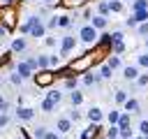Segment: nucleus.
I'll return each mask as SVG.
<instances>
[{
    "mask_svg": "<svg viewBox=\"0 0 148 139\" xmlns=\"http://www.w3.org/2000/svg\"><path fill=\"white\" fill-rule=\"evenodd\" d=\"M97 32H99V30H97L92 23H88V25H83V28L79 30V39H81L83 44H95V42H97V37H99Z\"/></svg>",
    "mask_w": 148,
    "mask_h": 139,
    "instance_id": "obj_1",
    "label": "nucleus"
},
{
    "mask_svg": "<svg viewBox=\"0 0 148 139\" xmlns=\"http://www.w3.org/2000/svg\"><path fill=\"white\" fill-rule=\"evenodd\" d=\"M28 19H30V32H28V35L35 37V39H37V37H44V35H46V23H44L39 16H28Z\"/></svg>",
    "mask_w": 148,
    "mask_h": 139,
    "instance_id": "obj_2",
    "label": "nucleus"
},
{
    "mask_svg": "<svg viewBox=\"0 0 148 139\" xmlns=\"http://www.w3.org/2000/svg\"><path fill=\"white\" fill-rule=\"evenodd\" d=\"M74 46H76V37L74 35H65L60 39V56H69Z\"/></svg>",
    "mask_w": 148,
    "mask_h": 139,
    "instance_id": "obj_3",
    "label": "nucleus"
},
{
    "mask_svg": "<svg viewBox=\"0 0 148 139\" xmlns=\"http://www.w3.org/2000/svg\"><path fill=\"white\" fill-rule=\"evenodd\" d=\"M16 74H18L21 79H30V76H32V67H30V63H28V60L18 63V65H16Z\"/></svg>",
    "mask_w": 148,
    "mask_h": 139,
    "instance_id": "obj_4",
    "label": "nucleus"
},
{
    "mask_svg": "<svg viewBox=\"0 0 148 139\" xmlns=\"http://www.w3.org/2000/svg\"><path fill=\"white\" fill-rule=\"evenodd\" d=\"M86 118H88L90 123H102L104 114H102V109H99V107H90V109L86 111Z\"/></svg>",
    "mask_w": 148,
    "mask_h": 139,
    "instance_id": "obj_5",
    "label": "nucleus"
},
{
    "mask_svg": "<svg viewBox=\"0 0 148 139\" xmlns=\"http://www.w3.org/2000/svg\"><path fill=\"white\" fill-rule=\"evenodd\" d=\"M56 130H58L60 134H67V132L72 130V118H69V116H65V118H58V120H56Z\"/></svg>",
    "mask_w": 148,
    "mask_h": 139,
    "instance_id": "obj_6",
    "label": "nucleus"
},
{
    "mask_svg": "<svg viewBox=\"0 0 148 139\" xmlns=\"http://www.w3.org/2000/svg\"><path fill=\"white\" fill-rule=\"evenodd\" d=\"M123 76H125L127 81H136V79H139V67H136V65H127V67H123Z\"/></svg>",
    "mask_w": 148,
    "mask_h": 139,
    "instance_id": "obj_7",
    "label": "nucleus"
},
{
    "mask_svg": "<svg viewBox=\"0 0 148 139\" xmlns=\"http://www.w3.org/2000/svg\"><path fill=\"white\" fill-rule=\"evenodd\" d=\"M16 118H18V120H32V118H35V111H32L30 107H18V109H16Z\"/></svg>",
    "mask_w": 148,
    "mask_h": 139,
    "instance_id": "obj_8",
    "label": "nucleus"
},
{
    "mask_svg": "<svg viewBox=\"0 0 148 139\" xmlns=\"http://www.w3.org/2000/svg\"><path fill=\"white\" fill-rule=\"evenodd\" d=\"M28 49V42H25V37H16L14 42H12V51L14 53H23Z\"/></svg>",
    "mask_w": 148,
    "mask_h": 139,
    "instance_id": "obj_9",
    "label": "nucleus"
},
{
    "mask_svg": "<svg viewBox=\"0 0 148 139\" xmlns=\"http://www.w3.org/2000/svg\"><path fill=\"white\" fill-rule=\"evenodd\" d=\"M97 132H99V123H90V125L83 130L81 139H92V137H97Z\"/></svg>",
    "mask_w": 148,
    "mask_h": 139,
    "instance_id": "obj_10",
    "label": "nucleus"
},
{
    "mask_svg": "<svg viewBox=\"0 0 148 139\" xmlns=\"http://www.w3.org/2000/svg\"><path fill=\"white\" fill-rule=\"evenodd\" d=\"M90 60H92V56H86V58H81V60L72 63V70H76V72H83V70L90 65Z\"/></svg>",
    "mask_w": 148,
    "mask_h": 139,
    "instance_id": "obj_11",
    "label": "nucleus"
},
{
    "mask_svg": "<svg viewBox=\"0 0 148 139\" xmlns=\"http://www.w3.org/2000/svg\"><path fill=\"white\" fill-rule=\"evenodd\" d=\"M90 23H92L97 30H104V28H106V16H102V14H95V16L90 19Z\"/></svg>",
    "mask_w": 148,
    "mask_h": 139,
    "instance_id": "obj_12",
    "label": "nucleus"
},
{
    "mask_svg": "<svg viewBox=\"0 0 148 139\" xmlns=\"http://www.w3.org/2000/svg\"><path fill=\"white\" fill-rule=\"evenodd\" d=\"M123 107H125L127 114H136V111H139V102H136L134 97H127V102H125Z\"/></svg>",
    "mask_w": 148,
    "mask_h": 139,
    "instance_id": "obj_13",
    "label": "nucleus"
},
{
    "mask_svg": "<svg viewBox=\"0 0 148 139\" xmlns=\"http://www.w3.org/2000/svg\"><path fill=\"white\" fill-rule=\"evenodd\" d=\"M69 102H72V107H79V104L83 102V93H81V90H72V93H69Z\"/></svg>",
    "mask_w": 148,
    "mask_h": 139,
    "instance_id": "obj_14",
    "label": "nucleus"
},
{
    "mask_svg": "<svg viewBox=\"0 0 148 139\" xmlns=\"http://www.w3.org/2000/svg\"><path fill=\"white\" fill-rule=\"evenodd\" d=\"M97 81H99L97 74H92V72H86V74H83V86H95Z\"/></svg>",
    "mask_w": 148,
    "mask_h": 139,
    "instance_id": "obj_15",
    "label": "nucleus"
},
{
    "mask_svg": "<svg viewBox=\"0 0 148 139\" xmlns=\"http://www.w3.org/2000/svg\"><path fill=\"white\" fill-rule=\"evenodd\" d=\"M46 97H49L51 102H56V104H58V102L62 100V90H58V88H51V90L46 93Z\"/></svg>",
    "mask_w": 148,
    "mask_h": 139,
    "instance_id": "obj_16",
    "label": "nucleus"
},
{
    "mask_svg": "<svg viewBox=\"0 0 148 139\" xmlns=\"http://www.w3.org/2000/svg\"><path fill=\"white\" fill-rule=\"evenodd\" d=\"M74 21H72V16H67V14H60L58 16V28H69Z\"/></svg>",
    "mask_w": 148,
    "mask_h": 139,
    "instance_id": "obj_17",
    "label": "nucleus"
},
{
    "mask_svg": "<svg viewBox=\"0 0 148 139\" xmlns=\"http://www.w3.org/2000/svg\"><path fill=\"white\" fill-rule=\"evenodd\" d=\"M51 81H53V74H49V72H42V74L37 76V83H39V86H49Z\"/></svg>",
    "mask_w": 148,
    "mask_h": 139,
    "instance_id": "obj_18",
    "label": "nucleus"
},
{
    "mask_svg": "<svg viewBox=\"0 0 148 139\" xmlns=\"http://www.w3.org/2000/svg\"><path fill=\"white\" fill-rule=\"evenodd\" d=\"M106 139H120V127H118V125H109Z\"/></svg>",
    "mask_w": 148,
    "mask_h": 139,
    "instance_id": "obj_19",
    "label": "nucleus"
},
{
    "mask_svg": "<svg viewBox=\"0 0 148 139\" xmlns=\"http://www.w3.org/2000/svg\"><path fill=\"white\" fill-rule=\"evenodd\" d=\"M46 67H51V65H49V56L39 53V56H37V70H46Z\"/></svg>",
    "mask_w": 148,
    "mask_h": 139,
    "instance_id": "obj_20",
    "label": "nucleus"
},
{
    "mask_svg": "<svg viewBox=\"0 0 148 139\" xmlns=\"http://www.w3.org/2000/svg\"><path fill=\"white\" fill-rule=\"evenodd\" d=\"M132 16L136 19V23H146V21H148V9H141V12H132Z\"/></svg>",
    "mask_w": 148,
    "mask_h": 139,
    "instance_id": "obj_21",
    "label": "nucleus"
},
{
    "mask_svg": "<svg viewBox=\"0 0 148 139\" xmlns=\"http://www.w3.org/2000/svg\"><path fill=\"white\" fill-rule=\"evenodd\" d=\"M106 120H109V125H118V120H120V111H109V114H106Z\"/></svg>",
    "mask_w": 148,
    "mask_h": 139,
    "instance_id": "obj_22",
    "label": "nucleus"
},
{
    "mask_svg": "<svg viewBox=\"0 0 148 139\" xmlns=\"http://www.w3.org/2000/svg\"><path fill=\"white\" fill-rule=\"evenodd\" d=\"M109 9H111V12H116V14H118V12H123V0H109Z\"/></svg>",
    "mask_w": 148,
    "mask_h": 139,
    "instance_id": "obj_23",
    "label": "nucleus"
},
{
    "mask_svg": "<svg viewBox=\"0 0 148 139\" xmlns=\"http://www.w3.org/2000/svg\"><path fill=\"white\" fill-rule=\"evenodd\" d=\"M111 72H113V70H111V67H109L106 63H104V65L99 67V76H102V79H111Z\"/></svg>",
    "mask_w": 148,
    "mask_h": 139,
    "instance_id": "obj_24",
    "label": "nucleus"
},
{
    "mask_svg": "<svg viewBox=\"0 0 148 139\" xmlns=\"http://www.w3.org/2000/svg\"><path fill=\"white\" fill-rule=\"evenodd\" d=\"M113 100H116L118 104H125V102H127V93H125V90H116V95H113Z\"/></svg>",
    "mask_w": 148,
    "mask_h": 139,
    "instance_id": "obj_25",
    "label": "nucleus"
},
{
    "mask_svg": "<svg viewBox=\"0 0 148 139\" xmlns=\"http://www.w3.org/2000/svg\"><path fill=\"white\" fill-rule=\"evenodd\" d=\"M56 109V102H51L49 97H44L42 100V111H53Z\"/></svg>",
    "mask_w": 148,
    "mask_h": 139,
    "instance_id": "obj_26",
    "label": "nucleus"
},
{
    "mask_svg": "<svg viewBox=\"0 0 148 139\" xmlns=\"http://www.w3.org/2000/svg\"><path fill=\"white\" fill-rule=\"evenodd\" d=\"M130 116H132V114H127V111H125V114H120V120H118V127H130Z\"/></svg>",
    "mask_w": 148,
    "mask_h": 139,
    "instance_id": "obj_27",
    "label": "nucleus"
},
{
    "mask_svg": "<svg viewBox=\"0 0 148 139\" xmlns=\"http://www.w3.org/2000/svg\"><path fill=\"white\" fill-rule=\"evenodd\" d=\"M46 132H49V130H46L44 125H39L37 130H32V137H35V139H44V137H46Z\"/></svg>",
    "mask_w": 148,
    "mask_h": 139,
    "instance_id": "obj_28",
    "label": "nucleus"
},
{
    "mask_svg": "<svg viewBox=\"0 0 148 139\" xmlns=\"http://www.w3.org/2000/svg\"><path fill=\"white\" fill-rule=\"evenodd\" d=\"M132 9H134V12H141V9H148V0H134V5H132Z\"/></svg>",
    "mask_w": 148,
    "mask_h": 139,
    "instance_id": "obj_29",
    "label": "nucleus"
},
{
    "mask_svg": "<svg viewBox=\"0 0 148 139\" xmlns=\"http://www.w3.org/2000/svg\"><path fill=\"white\" fill-rule=\"evenodd\" d=\"M106 65H109V67H111V70H118V67H120V56H111V58H109V63H106Z\"/></svg>",
    "mask_w": 148,
    "mask_h": 139,
    "instance_id": "obj_30",
    "label": "nucleus"
},
{
    "mask_svg": "<svg viewBox=\"0 0 148 139\" xmlns=\"http://www.w3.org/2000/svg\"><path fill=\"white\" fill-rule=\"evenodd\" d=\"M111 9H109V2H99L97 5V14H102V16H106Z\"/></svg>",
    "mask_w": 148,
    "mask_h": 139,
    "instance_id": "obj_31",
    "label": "nucleus"
},
{
    "mask_svg": "<svg viewBox=\"0 0 148 139\" xmlns=\"http://www.w3.org/2000/svg\"><path fill=\"white\" fill-rule=\"evenodd\" d=\"M132 127H120V139H132Z\"/></svg>",
    "mask_w": 148,
    "mask_h": 139,
    "instance_id": "obj_32",
    "label": "nucleus"
},
{
    "mask_svg": "<svg viewBox=\"0 0 148 139\" xmlns=\"http://www.w3.org/2000/svg\"><path fill=\"white\" fill-rule=\"evenodd\" d=\"M139 132H141L143 137H148V118H143V120L139 123Z\"/></svg>",
    "mask_w": 148,
    "mask_h": 139,
    "instance_id": "obj_33",
    "label": "nucleus"
},
{
    "mask_svg": "<svg viewBox=\"0 0 148 139\" xmlns=\"http://www.w3.org/2000/svg\"><path fill=\"white\" fill-rule=\"evenodd\" d=\"M111 49H113V53L118 56V53H123V51H125V44H123V42H116V44H111Z\"/></svg>",
    "mask_w": 148,
    "mask_h": 139,
    "instance_id": "obj_34",
    "label": "nucleus"
},
{
    "mask_svg": "<svg viewBox=\"0 0 148 139\" xmlns=\"http://www.w3.org/2000/svg\"><path fill=\"white\" fill-rule=\"evenodd\" d=\"M69 118H72V123H76V120L81 118V111H76V107H72V111H69Z\"/></svg>",
    "mask_w": 148,
    "mask_h": 139,
    "instance_id": "obj_35",
    "label": "nucleus"
},
{
    "mask_svg": "<svg viewBox=\"0 0 148 139\" xmlns=\"http://www.w3.org/2000/svg\"><path fill=\"white\" fill-rule=\"evenodd\" d=\"M9 120H12V118H9V114H0V127H7V125H9Z\"/></svg>",
    "mask_w": 148,
    "mask_h": 139,
    "instance_id": "obj_36",
    "label": "nucleus"
},
{
    "mask_svg": "<svg viewBox=\"0 0 148 139\" xmlns=\"http://www.w3.org/2000/svg\"><path fill=\"white\" fill-rule=\"evenodd\" d=\"M123 37H125V35H123L120 30H116V32H111V39H113V44H116V42H123Z\"/></svg>",
    "mask_w": 148,
    "mask_h": 139,
    "instance_id": "obj_37",
    "label": "nucleus"
},
{
    "mask_svg": "<svg viewBox=\"0 0 148 139\" xmlns=\"http://www.w3.org/2000/svg\"><path fill=\"white\" fill-rule=\"evenodd\" d=\"M49 65H51V67H58V65H60V58H58L56 53H53V56H49Z\"/></svg>",
    "mask_w": 148,
    "mask_h": 139,
    "instance_id": "obj_38",
    "label": "nucleus"
},
{
    "mask_svg": "<svg viewBox=\"0 0 148 139\" xmlns=\"http://www.w3.org/2000/svg\"><path fill=\"white\" fill-rule=\"evenodd\" d=\"M136 86H148V74H139V79H136Z\"/></svg>",
    "mask_w": 148,
    "mask_h": 139,
    "instance_id": "obj_39",
    "label": "nucleus"
},
{
    "mask_svg": "<svg viewBox=\"0 0 148 139\" xmlns=\"http://www.w3.org/2000/svg\"><path fill=\"white\" fill-rule=\"evenodd\" d=\"M139 67H148V53H141L139 56Z\"/></svg>",
    "mask_w": 148,
    "mask_h": 139,
    "instance_id": "obj_40",
    "label": "nucleus"
},
{
    "mask_svg": "<svg viewBox=\"0 0 148 139\" xmlns=\"http://www.w3.org/2000/svg\"><path fill=\"white\" fill-rule=\"evenodd\" d=\"M44 139H60V132H58V130H49Z\"/></svg>",
    "mask_w": 148,
    "mask_h": 139,
    "instance_id": "obj_41",
    "label": "nucleus"
},
{
    "mask_svg": "<svg viewBox=\"0 0 148 139\" xmlns=\"http://www.w3.org/2000/svg\"><path fill=\"white\" fill-rule=\"evenodd\" d=\"M7 109H9V104H7V100L0 95V114H7Z\"/></svg>",
    "mask_w": 148,
    "mask_h": 139,
    "instance_id": "obj_42",
    "label": "nucleus"
},
{
    "mask_svg": "<svg viewBox=\"0 0 148 139\" xmlns=\"http://www.w3.org/2000/svg\"><path fill=\"white\" fill-rule=\"evenodd\" d=\"M139 35H148V21L146 23H139Z\"/></svg>",
    "mask_w": 148,
    "mask_h": 139,
    "instance_id": "obj_43",
    "label": "nucleus"
},
{
    "mask_svg": "<svg viewBox=\"0 0 148 139\" xmlns=\"http://www.w3.org/2000/svg\"><path fill=\"white\" fill-rule=\"evenodd\" d=\"M125 25H127V28H134V25H139V23H136V19H134V16H130V19L125 21Z\"/></svg>",
    "mask_w": 148,
    "mask_h": 139,
    "instance_id": "obj_44",
    "label": "nucleus"
},
{
    "mask_svg": "<svg viewBox=\"0 0 148 139\" xmlns=\"http://www.w3.org/2000/svg\"><path fill=\"white\" fill-rule=\"evenodd\" d=\"M21 81H23V79H21V76H18V74H16V72H14V74H12V83H16V86H18V83H21Z\"/></svg>",
    "mask_w": 148,
    "mask_h": 139,
    "instance_id": "obj_45",
    "label": "nucleus"
},
{
    "mask_svg": "<svg viewBox=\"0 0 148 139\" xmlns=\"http://www.w3.org/2000/svg\"><path fill=\"white\" fill-rule=\"evenodd\" d=\"M44 42H46V46H56V37H46Z\"/></svg>",
    "mask_w": 148,
    "mask_h": 139,
    "instance_id": "obj_46",
    "label": "nucleus"
},
{
    "mask_svg": "<svg viewBox=\"0 0 148 139\" xmlns=\"http://www.w3.org/2000/svg\"><path fill=\"white\" fill-rule=\"evenodd\" d=\"M65 86H67V88H74V86H76V79H67Z\"/></svg>",
    "mask_w": 148,
    "mask_h": 139,
    "instance_id": "obj_47",
    "label": "nucleus"
},
{
    "mask_svg": "<svg viewBox=\"0 0 148 139\" xmlns=\"http://www.w3.org/2000/svg\"><path fill=\"white\" fill-rule=\"evenodd\" d=\"M5 37H7V28H5V25H0V42H2Z\"/></svg>",
    "mask_w": 148,
    "mask_h": 139,
    "instance_id": "obj_48",
    "label": "nucleus"
},
{
    "mask_svg": "<svg viewBox=\"0 0 148 139\" xmlns=\"http://www.w3.org/2000/svg\"><path fill=\"white\" fill-rule=\"evenodd\" d=\"M39 2H44V5H51V2H53V0H39Z\"/></svg>",
    "mask_w": 148,
    "mask_h": 139,
    "instance_id": "obj_49",
    "label": "nucleus"
},
{
    "mask_svg": "<svg viewBox=\"0 0 148 139\" xmlns=\"http://www.w3.org/2000/svg\"><path fill=\"white\" fill-rule=\"evenodd\" d=\"M16 139H25V134H23V132H21V134H18V137H16Z\"/></svg>",
    "mask_w": 148,
    "mask_h": 139,
    "instance_id": "obj_50",
    "label": "nucleus"
},
{
    "mask_svg": "<svg viewBox=\"0 0 148 139\" xmlns=\"http://www.w3.org/2000/svg\"><path fill=\"white\" fill-rule=\"evenodd\" d=\"M0 2H5V5H9V2H12V0H0Z\"/></svg>",
    "mask_w": 148,
    "mask_h": 139,
    "instance_id": "obj_51",
    "label": "nucleus"
},
{
    "mask_svg": "<svg viewBox=\"0 0 148 139\" xmlns=\"http://www.w3.org/2000/svg\"><path fill=\"white\" fill-rule=\"evenodd\" d=\"M146 44H148V39H146Z\"/></svg>",
    "mask_w": 148,
    "mask_h": 139,
    "instance_id": "obj_52",
    "label": "nucleus"
}]
</instances>
